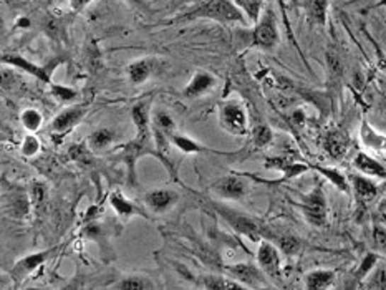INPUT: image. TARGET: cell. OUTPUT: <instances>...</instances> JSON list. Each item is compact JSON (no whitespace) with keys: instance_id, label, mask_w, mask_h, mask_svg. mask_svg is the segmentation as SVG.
<instances>
[{"instance_id":"2e32d148","label":"cell","mask_w":386,"mask_h":290,"mask_svg":"<svg viewBox=\"0 0 386 290\" xmlns=\"http://www.w3.org/2000/svg\"><path fill=\"white\" fill-rule=\"evenodd\" d=\"M348 146H350V140L344 131L327 133V136L324 140V148L334 160L344 158V156L346 155V151H348Z\"/></svg>"},{"instance_id":"277c9868","label":"cell","mask_w":386,"mask_h":290,"mask_svg":"<svg viewBox=\"0 0 386 290\" xmlns=\"http://www.w3.org/2000/svg\"><path fill=\"white\" fill-rule=\"evenodd\" d=\"M219 121H221V126L224 130L232 133V135L244 136L247 135V116L246 111L241 105L237 103H226V105L221 106V111H219Z\"/></svg>"},{"instance_id":"7bdbcfd3","label":"cell","mask_w":386,"mask_h":290,"mask_svg":"<svg viewBox=\"0 0 386 290\" xmlns=\"http://www.w3.org/2000/svg\"><path fill=\"white\" fill-rule=\"evenodd\" d=\"M128 2L133 4V6L143 7V6H146V2H148V0H128Z\"/></svg>"},{"instance_id":"ffe728a7","label":"cell","mask_w":386,"mask_h":290,"mask_svg":"<svg viewBox=\"0 0 386 290\" xmlns=\"http://www.w3.org/2000/svg\"><path fill=\"white\" fill-rule=\"evenodd\" d=\"M272 239H276L278 249H280L285 255H288V257H292V255H299L302 252V249H304L302 239L294 233H290V230H285V233H276L272 235Z\"/></svg>"},{"instance_id":"f1b7e54d","label":"cell","mask_w":386,"mask_h":290,"mask_svg":"<svg viewBox=\"0 0 386 290\" xmlns=\"http://www.w3.org/2000/svg\"><path fill=\"white\" fill-rule=\"evenodd\" d=\"M273 140V133L266 123H259L252 130V143L256 148H266Z\"/></svg>"},{"instance_id":"4316f807","label":"cell","mask_w":386,"mask_h":290,"mask_svg":"<svg viewBox=\"0 0 386 290\" xmlns=\"http://www.w3.org/2000/svg\"><path fill=\"white\" fill-rule=\"evenodd\" d=\"M110 203L116 211V214H120L121 218H131L135 214H141V211L136 208L133 203H130L121 193H113L110 198Z\"/></svg>"},{"instance_id":"8d00e7d4","label":"cell","mask_w":386,"mask_h":290,"mask_svg":"<svg viewBox=\"0 0 386 290\" xmlns=\"http://www.w3.org/2000/svg\"><path fill=\"white\" fill-rule=\"evenodd\" d=\"M376 262H378V255H376V254H366L365 259L361 260L360 269L356 270V277H360V279L368 277V274L375 269Z\"/></svg>"},{"instance_id":"5bb4252c","label":"cell","mask_w":386,"mask_h":290,"mask_svg":"<svg viewBox=\"0 0 386 290\" xmlns=\"http://www.w3.org/2000/svg\"><path fill=\"white\" fill-rule=\"evenodd\" d=\"M350 183L353 188L356 198L363 203H370L378 196V184L375 183L370 176L363 174H350Z\"/></svg>"},{"instance_id":"3957f363","label":"cell","mask_w":386,"mask_h":290,"mask_svg":"<svg viewBox=\"0 0 386 290\" xmlns=\"http://www.w3.org/2000/svg\"><path fill=\"white\" fill-rule=\"evenodd\" d=\"M302 214L307 219V223L322 228L327 224L329 219V206H327V198L322 188H315L309 194L304 196V203L300 204Z\"/></svg>"},{"instance_id":"74e56055","label":"cell","mask_w":386,"mask_h":290,"mask_svg":"<svg viewBox=\"0 0 386 290\" xmlns=\"http://www.w3.org/2000/svg\"><path fill=\"white\" fill-rule=\"evenodd\" d=\"M371 238H373L375 249L378 250L380 254L386 255V228L376 224L373 228V234H371Z\"/></svg>"},{"instance_id":"d4e9b609","label":"cell","mask_w":386,"mask_h":290,"mask_svg":"<svg viewBox=\"0 0 386 290\" xmlns=\"http://www.w3.org/2000/svg\"><path fill=\"white\" fill-rule=\"evenodd\" d=\"M203 284L206 289L211 290H236V289H247L246 285L239 282L234 277H222V275H208L203 279Z\"/></svg>"},{"instance_id":"7402d4cb","label":"cell","mask_w":386,"mask_h":290,"mask_svg":"<svg viewBox=\"0 0 386 290\" xmlns=\"http://www.w3.org/2000/svg\"><path fill=\"white\" fill-rule=\"evenodd\" d=\"M335 282V272L334 270H312L305 275V287L309 290H322L329 289L331 284Z\"/></svg>"},{"instance_id":"8fae6325","label":"cell","mask_w":386,"mask_h":290,"mask_svg":"<svg viewBox=\"0 0 386 290\" xmlns=\"http://www.w3.org/2000/svg\"><path fill=\"white\" fill-rule=\"evenodd\" d=\"M86 115V106L85 105H76V106H70L67 110H63L62 113L53 118L50 130L52 133H57V135H65L72 130L73 126H76L83 118Z\"/></svg>"},{"instance_id":"60d3db41","label":"cell","mask_w":386,"mask_h":290,"mask_svg":"<svg viewBox=\"0 0 386 290\" xmlns=\"http://www.w3.org/2000/svg\"><path fill=\"white\" fill-rule=\"evenodd\" d=\"M91 2H93V0H70L72 11L80 12V11H83V9H85L86 6H90Z\"/></svg>"},{"instance_id":"ac0fdd59","label":"cell","mask_w":386,"mask_h":290,"mask_svg":"<svg viewBox=\"0 0 386 290\" xmlns=\"http://www.w3.org/2000/svg\"><path fill=\"white\" fill-rule=\"evenodd\" d=\"M304 9L310 26L325 27L329 17V0H304Z\"/></svg>"},{"instance_id":"d6a6232c","label":"cell","mask_w":386,"mask_h":290,"mask_svg":"<svg viewBox=\"0 0 386 290\" xmlns=\"http://www.w3.org/2000/svg\"><path fill=\"white\" fill-rule=\"evenodd\" d=\"M91 153L93 151L90 150V146L83 145V143H78V145H72L70 150H68V156L73 161H76V163L81 164H90L91 163Z\"/></svg>"},{"instance_id":"f35d334b","label":"cell","mask_w":386,"mask_h":290,"mask_svg":"<svg viewBox=\"0 0 386 290\" xmlns=\"http://www.w3.org/2000/svg\"><path fill=\"white\" fill-rule=\"evenodd\" d=\"M38 151H40V141H38L33 135L25 136L22 145V155L25 156V158H33Z\"/></svg>"},{"instance_id":"d590c367","label":"cell","mask_w":386,"mask_h":290,"mask_svg":"<svg viewBox=\"0 0 386 290\" xmlns=\"http://www.w3.org/2000/svg\"><path fill=\"white\" fill-rule=\"evenodd\" d=\"M327 67H329L330 75L334 78H339L344 75V63H341V58L339 57V53H335L334 50L327 52Z\"/></svg>"},{"instance_id":"83f0119b","label":"cell","mask_w":386,"mask_h":290,"mask_svg":"<svg viewBox=\"0 0 386 290\" xmlns=\"http://www.w3.org/2000/svg\"><path fill=\"white\" fill-rule=\"evenodd\" d=\"M234 4H236L252 22H257L262 16L263 0H234Z\"/></svg>"},{"instance_id":"836d02e7","label":"cell","mask_w":386,"mask_h":290,"mask_svg":"<svg viewBox=\"0 0 386 290\" xmlns=\"http://www.w3.org/2000/svg\"><path fill=\"white\" fill-rule=\"evenodd\" d=\"M30 209V201L25 194H16L11 198V214L17 218H25Z\"/></svg>"},{"instance_id":"4fadbf2b","label":"cell","mask_w":386,"mask_h":290,"mask_svg":"<svg viewBox=\"0 0 386 290\" xmlns=\"http://www.w3.org/2000/svg\"><path fill=\"white\" fill-rule=\"evenodd\" d=\"M57 247H52L48 250H43V252H35V254H30L27 255V257H23L22 260H18V262L13 265V270H12V277L17 280V282H21V280H23L25 277H28L33 270L40 267V265H43L47 262L48 259L52 257L53 252H55Z\"/></svg>"},{"instance_id":"30bf717a","label":"cell","mask_w":386,"mask_h":290,"mask_svg":"<svg viewBox=\"0 0 386 290\" xmlns=\"http://www.w3.org/2000/svg\"><path fill=\"white\" fill-rule=\"evenodd\" d=\"M257 262L267 275L273 279H278L280 275V255H278V249L268 240H262L257 250Z\"/></svg>"},{"instance_id":"44dd1931","label":"cell","mask_w":386,"mask_h":290,"mask_svg":"<svg viewBox=\"0 0 386 290\" xmlns=\"http://www.w3.org/2000/svg\"><path fill=\"white\" fill-rule=\"evenodd\" d=\"M115 140H116V135L113 131L108 130V128H100V130L91 133L86 143L93 153H101V151L110 148V146L115 143Z\"/></svg>"},{"instance_id":"e575fe53","label":"cell","mask_w":386,"mask_h":290,"mask_svg":"<svg viewBox=\"0 0 386 290\" xmlns=\"http://www.w3.org/2000/svg\"><path fill=\"white\" fill-rule=\"evenodd\" d=\"M50 90H52V95L62 103H73L78 98V91L73 90V88H70V87L55 85V83H52Z\"/></svg>"},{"instance_id":"f546056e","label":"cell","mask_w":386,"mask_h":290,"mask_svg":"<svg viewBox=\"0 0 386 290\" xmlns=\"http://www.w3.org/2000/svg\"><path fill=\"white\" fill-rule=\"evenodd\" d=\"M315 169L319 171V173L324 174L327 179H330L331 184H334L335 188L344 191V193H348V191H350L348 179H346L345 174H341L340 171H336L334 168H324V166H315Z\"/></svg>"},{"instance_id":"cb8c5ba5","label":"cell","mask_w":386,"mask_h":290,"mask_svg":"<svg viewBox=\"0 0 386 290\" xmlns=\"http://www.w3.org/2000/svg\"><path fill=\"white\" fill-rule=\"evenodd\" d=\"M110 289L116 290H151L156 289V285L151 282V279L143 275H130V277L121 279L120 282L110 285Z\"/></svg>"},{"instance_id":"ab89813d","label":"cell","mask_w":386,"mask_h":290,"mask_svg":"<svg viewBox=\"0 0 386 290\" xmlns=\"http://www.w3.org/2000/svg\"><path fill=\"white\" fill-rule=\"evenodd\" d=\"M43 193H45V191H43V186L42 184H33V188H32V201L33 203H40V201L43 199Z\"/></svg>"},{"instance_id":"e0dca14e","label":"cell","mask_w":386,"mask_h":290,"mask_svg":"<svg viewBox=\"0 0 386 290\" xmlns=\"http://www.w3.org/2000/svg\"><path fill=\"white\" fill-rule=\"evenodd\" d=\"M171 145H174L176 148H178L179 151H183V153H186V155L206 153V155H217V156H231L229 153H224V151H216V150L206 148V146L199 145V143L191 140V138L179 135V133H174V135L171 136Z\"/></svg>"},{"instance_id":"8992f818","label":"cell","mask_w":386,"mask_h":290,"mask_svg":"<svg viewBox=\"0 0 386 290\" xmlns=\"http://www.w3.org/2000/svg\"><path fill=\"white\" fill-rule=\"evenodd\" d=\"M212 191L222 199L239 201L247 194L249 184L244 176L232 174V176H226V178L217 181V183H214Z\"/></svg>"},{"instance_id":"b9f144b4","label":"cell","mask_w":386,"mask_h":290,"mask_svg":"<svg viewBox=\"0 0 386 290\" xmlns=\"http://www.w3.org/2000/svg\"><path fill=\"white\" fill-rule=\"evenodd\" d=\"M17 27H30V21H28V18H18V22H17Z\"/></svg>"},{"instance_id":"1f68e13d","label":"cell","mask_w":386,"mask_h":290,"mask_svg":"<svg viewBox=\"0 0 386 290\" xmlns=\"http://www.w3.org/2000/svg\"><path fill=\"white\" fill-rule=\"evenodd\" d=\"M365 289H376V290H386V267L385 265H378L370 272L366 277Z\"/></svg>"},{"instance_id":"7a4b0ae2","label":"cell","mask_w":386,"mask_h":290,"mask_svg":"<svg viewBox=\"0 0 386 290\" xmlns=\"http://www.w3.org/2000/svg\"><path fill=\"white\" fill-rule=\"evenodd\" d=\"M278 28L277 18L271 9L262 13L256 22V28L252 32V47H259L262 50H272L278 43Z\"/></svg>"},{"instance_id":"484cf974","label":"cell","mask_w":386,"mask_h":290,"mask_svg":"<svg viewBox=\"0 0 386 290\" xmlns=\"http://www.w3.org/2000/svg\"><path fill=\"white\" fill-rule=\"evenodd\" d=\"M360 135H361V140H363V143L368 146V148L376 150V151L386 150V136L376 133L373 128L368 125V121L363 120V123H361Z\"/></svg>"},{"instance_id":"4dcf8cb0","label":"cell","mask_w":386,"mask_h":290,"mask_svg":"<svg viewBox=\"0 0 386 290\" xmlns=\"http://www.w3.org/2000/svg\"><path fill=\"white\" fill-rule=\"evenodd\" d=\"M21 121L27 131L35 133V131L40 130L43 118L40 115V111L33 110V108H27V110H23V113H22Z\"/></svg>"},{"instance_id":"9a60e30c","label":"cell","mask_w":386,"mask_h":290,"mask_svg":"<svg viewBox=\"0 0 386 290\" xmlns=\"http://www.w3.org/2000/svg\"><path fill=\"white\" fill-rule=\"evenodd\" d=\"M216 87V78L209 73L199 72L191 78V82L188 83V87L184 88V96L186 98H199L203 95H206L209 90Z\"/></svg>"},{"instance_id":"9c48e42d","label":"cell","mask_w":386,"mask_h":290,"mask_svg":"<svg viewBox=\"0 0 386 290\" xmlns=\"http://www.w3.org/2000/svg\"><path fill=\"white\" fill-rule=\"evenodd\" d=\"M4 65H11L13 68H18V70L28 73L30 77H35L38 82L48 83L52 85V72H48V68L37 65V63H32L27 60L23 55H17V53H12V55H4L2 57Z\"/></svg>"},{"instance_id":"ba28073f","label":"cell","mask_w":386,"mask_h":290,"mask_svg":"<svg viewBox=\"0 0 386 290\" xmlns=\"http://www.w3.org/2000/svg\"><path fill=\"white\" fill-rule=\"evenodd\" d=\"M227 274L239 282L246 285V287H267L266 280H263V270L256 267L252 264H236L227 265Z\"/></svg>"},{"instance_id":"5b68a950","label":"cell","mask_w":386,"mask_h":290,"mask_svg":"<svg viewBox=\"0 0 386 290\" xmlns=\"http://www.w3.org/2000/svg\"><path fill=\"white\" fill-rule=\"evenodd\" d=\"M217 211L219 214H221V218L226 219V223L231 225L236 233H239L241 235H246V238L251 239L252 242H261L263 233L262 229L259 228L256 221L249 218V216L234 213V211H229V209L219 208Z\"/></svg>"},{"instance_id":"d6986e66","label":"cell","mask_w":386,"mask_h":290,"mask_svg":"<svg viewBox=\"0 0 386 290\" xmlns=\"http://www.w3.org/2000/svg\"><path fill=\"white\" fill-rule=\"evenodd\" d=\"M353 166L361 174L370 176V178H381L386 179V168L380 161L371 158L366 153H358L353 160Z\"/></svg>"},{"instance_id":"6da1fadb","label":"cell","mask_w":386,"mask_h":290,"mask_svg":"<svg viewBox=\"0 0 386 290\" xmlns=\"http://www.w3.org/2000/svg\"><path fill=\"white\" fill-rule=\"evenodd\" d=\"M184 18H211V21L222 23H246L244 12L234 4V0H209V2L186 13Z\"/></svg>"},{"instance_id":"603a6c76","label":"cell","mask_w":386,"mask_h":290,"mask_svg":"<svg viewBox=\"0 0 386 290\" xmlns=\"http://www.w3.org/2000/svg\"><path fill=\"white\" fill-rule=\"evenodd\" d=\"M128 78L133 85H141L144 83L153 73V62L148 60V58H143V60H136L133 63H130L128 68Z\"/></svg>"},{"instance_id":"52a82bcc","label":"cell","mask_w":386,"mask_h":290,"mask_svg":"<svg viewBox=\"0 0 386 290\" xmlns=\"http://www.w3.org/2000/svg\"><path fill=\"white\" fill-rule=\"evenodd\" d=\"M149 100H141L136 103L131 110V118H133L136 126V140L135 145L144 148L149 138V125H151V110H149Z\"/></svg>"},{"instance_id":"7c38bea8","label":"cell","mask_w":386,"mask_h":290,"mask_svg":"<svg viewBox=\"0 0 386 290\" xmlns=\"http://www.w3.org/2000/svg\"><path fill=\"white\" fill-rule=\"evenodd\" d=\"M179 194L174 189H153L144 196V203L156 214H164L178 204Z\"/></svg>"}]
</instances>
